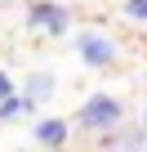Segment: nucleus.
I'll return each instance as SVG.
<instances>
[{
    "label": "nucleus",
    "instance_id": "1",
    "mask_svg": "<svg viewBox=\"0 0 147 152\" xmlns=\"http://www.w3.org/2000/svg\"><path fill=\"white\" fill-rule=\"evenodd\" d=\"M120 116H125V107H120L112 94H94V99L80 107V125H85V130H112V125H120Z\"/></svg>",
    "mask_w": 147,
    "mask_h": 152
},
{
    "label": "nucleus",
    "instance_id": "2",
    "mask_svg": "<svg viewBox=\"0 0 147 152\" xmlns=\"http://www.w3.org/2000/svg\"><path fill=\"white\" fill-rule=\"evenodd\" d=\"M27 27H45L49 36H62L67 31V9L54 5V0H31L27 5Z\"/></svg>",
    "mask_w": 147,
    "mask_h": 152
},
{
    "label": "nucleus",
    "instance_id": "3",
    "mask_svg": "<svg viewBox=\"0 0 147 152\" xmlns=\"http://www.w3.org/2000/svg\"><path fill=\"white\" fill-rule=\"evenodd\" d=\"M76 49H80V58H85L89 67H112V63H116V45H112L103 31H85V36H76Z\"/></svg>",
    "mask_w": 147,
    "mask_h": 152
},
{
    "label": "nucleus",
    "instance_id": "4",
    "mask_svg": "<svg viewBox=\"0 0 147 152\" xmlns=\"http://www.w3.org/2000/svg\"><path fill=\"white\" fill-rule=\"evenodd\" d=\"M36 143H45V148H62V143H67V121H58V116L40 121V125H36Z\"/></svg>",
    "mask_w": 147,
    "mask_h": 152
},
{
    "label": "nucleus",
    "instance_id": "5",
    "mask_svg": "<svg viewBox=\"0 0 147 152\" xmlns=\"http://www.w3.org/2000/svg\"><path fill=\"white\" fill-rule=\"evenodd\" d=\"M40 99H31L27 90L22 94H9V99H0V121H14V116H27L31 107H36Z\"/></svg>",
    "mask_w": 147,
    "mask_h": 152
},
{
    "label": "nucleus",
    "instance_id": "6",
    "mask_svg": "<svg viewBox=\"0 0 147 152\" xmlns=\"http://www.w3.org/2000/svg\"><path fill=\"white\" fill-rule=\"evenodd\" d=\"M27 94H31V99H49V94H54V76H49V72H31Z\"/></svg>",
    "mask_w": 147,
    "mask_h": 152
},
{
    "label": "nucleus",
    "instance_id": "7",
    "mask_svg": "<svg viewBox=\"0 0 147 152\" xmlns=\"http://www.w3.org/2000/svg\"><path fill=\"white\" fill-rule=\"evenodd\" d=\"M125 18H138V23H147V0H125Z\"/></svg>",
    "mask_w": 147,
    "mask_h": 152
},
{
    "label": "nucleus",
    "instance_id": "8",
    "mask_svg": "<svg viewBox=\"0 0 147 152\" xmlns=\"http://www.w3.org/2000/svg\"><path fill=\"white\" fill-rule=\"evenodd\" d=\"M120 148H129V152H138V148H143V130H134L129 139H120Z\"/></svg>",
    "mask_w": 147,
    "mask_h": 152
},
{
    "label": "nucleus",
    "instance_id": "9",
    "mask_svg": "<svg viewBox=\"0 0 147 152\" xmlns=\"http://www.w3.org/2000/svg\"><path fill=\"white\" fill-rule=\"evenodd\" d=\"M9 94H14V81H9L5 72H0V99H9Z\"/></svg>",
    "mask_w": 147,
    "mask_h": 152
},
{
    "label": "nucleus",
    "instance_id": "10",
    "mask_svg": "<svg viewBox=\"0 0 147 152\" xmlns=\"http://www.w3.org/2000/svg\"><path fill=\"white\" fill-rule=\"evenodd\" d=\"M143 125H147V116H143Z\"/></svg>",
    "mask_w": 147,
    "mask_h": 152
}]
</instances>
